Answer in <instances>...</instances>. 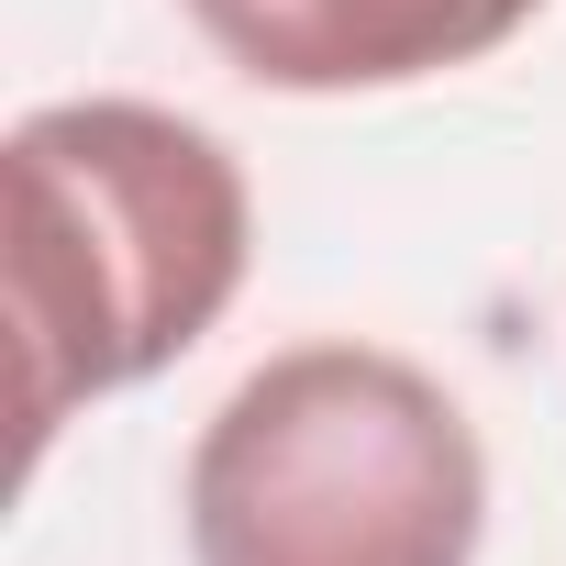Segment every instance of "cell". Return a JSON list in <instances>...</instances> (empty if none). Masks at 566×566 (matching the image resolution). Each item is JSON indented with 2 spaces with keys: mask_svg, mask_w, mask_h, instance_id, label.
<instances>
[{
  "mask_svg": "<svg viewBox=\"0 0 566 566\" xmlns=\"http://www.w3.org/2000/svg\"><path fill=\"white\" fill-rule=\"evenodd\" d=\"M12 233H0V301H12V422L23 455L78 400L145 389L178 367L244 290L255 200L211 123L156 101H45L0 145Z\"/></svg>",
  "mask_w": 566,
  "mask_h": 566,
  "instance_id": "cell-1",
  "label": "cell"
},
{
  "mask_svg": "<svg viewBox=\"0 0 566 566\" xmlns=\"http://www.w3.org/2000/svg\"><path fill=\"white\" fill-rule=\"evenodd\" d=\"M189 566H478L489 455L389 345L266 356L189 444Z\"/></svg>",
  "mask_w": 566,
  "mask_h": 566,
  "instance_id": "cell-2",
  "label": "cell"
},
{
  "mask_svg": "<svg viewBox=\"0 0 566 566\" xmlns=\"http://www.w3.org/2000/svg\"><path fill=\"white\" fill-rule=\"evenodd\" d=\"M544 0H189L200 45L290 101H345V90H411L444 67L500 56Z\"/></svg>",
  "mask_w": 566,
  "mask_h": 566,
  "instance_id": "cell-3",
  "label": "cell"
}]
</instances>
